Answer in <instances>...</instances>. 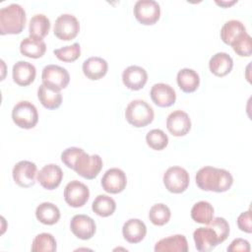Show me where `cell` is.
<instances>
[{
	"label": "cell",
	"mask_w": 252,
	"mask_h": 252,
	"mask_svg": "<svg viewBox=\"0 0 252 252\" xmlns=\"http://www.w3.org/2000/svg\"><path fill=\"white\" fill-rule=\"evenodd\" d=\"M195 178L196 184L200 189L217 193L227 191L233 183V177L229 171L213 166L200 168Z\"/></svg>",
	"instance_id": "cell-1"
},
{
	"label": "cell",
	"mask_w": 252,
	"mask_h": 252,
	"mask_svg": "<svg viewBox=\"0 0 252 252\" xmlns=\"http://www.w3.org/2000/svg\"><path fill=\"white\" fill-rule=\"evenodd\" d=\"M27 16L25 9L12 3L0 10V34H19L25 29Z\"/></svg>",
	"instance_id": "cell-2"
},
{
	"label": "cell",
	"mask_w": 252,
	"mask_h": 252,
	"mask_svg": "<svg viewBox=\"0 0 252 252\" xmlns=\"http://www.w3.org/2000/svg\"><path fill=\"white\" fill-rule=\"evenodd\" d=\"M153 107L142 99H135L129 102L125 109V118L129 124L141 128L149 125L154 120Z\"/></svg>",
	"instance_id": "cell-3"
},
{
	"label": "cell",
	"mask_w": 252,
	"mask_h": 252,
	"mask_svg": "<svg viewBox=\"0 0 252 252\" xmlns=\"http://www.w3.org/2000/svg\"><path fill=\"white\" fill-rule=\"evenodd\" d=\"M102 168V159L98 155L90 156L84 150L74 160L73 168L77 174L86 179L95 178Z\"/></svg>",
	"instance_id": "cell-4"
},
{
	"label": "cell",
	"mask_w": 252,
	"mask_h": 252,
	"mask_svg": "<svg viewBox=\"0 0 252 252\" xmlns=\"http://www.w3.org/2000/svg\"><path fill=\"white\" fill-rule=\"evenodd\" d=\"M12 119L18 127L32 129L38 121V112L34 104L28 100H22L13 107Z\"/></svg>",
	"instance_id": "cell-5"
},
{
	"label": "cell",
	"mask_w": 252,
	"mask_h": 252,
	"mask_svg": "<svg viewBox=\"0 0 252 252\" xmlns=\"http://www.w3.org/2000/svg\"><path fill=\"white\" fill-rule=\"evenodd\" d=\"M41 80L42 84L47 88L56 92H60L68 86L70 82V75L65 68L50 64L43 68Z\"/></svg>",
	"instance_id": "cell-6"
},
{
	"label": "cell",
	"mask_w": 252,
	"mask_h": 252,
	"mask_svg": "<svg viewBox=\"0 0 252 252\" xmlns=\"http://www.w3.org/2000/svg\"><path fill=\"white\" fill-rule=\"evenodd\" d=\"M189 182V173L181 166H171L163 174V184L165 188L174 194L184 192L188 188Z\"/></svg>",
	"instance_id": "cell-7"
},
{
	"label": "cell",
	"mask_w": 252,
	"mask_h": 252,
	"mask_svg": "<svg viewBox=\"0 0 252 252\" xmlns=\"http://www.w3.org/2000/svg\"><path fill=\"white\" fill-rule=\"evenodd\" d=\"M136 20L145 26L156 24L160 17L159 4L154 0H139L134 5Z\"/></svg>",
	"instance_id": "cell-8"
},
{
	"label": "cell",
	"mask_w": 252,
	"mask_h": 252,
	"mask_svg": "<svg viewBox=\"0 0 252 252\" xmlns=\"http://www.w3.org/2000/svg\"><path fill=\"white\" fill-rule=\"evenodd\" d=\"M53 32L55 36L61 40L74 39L80 32L79 21L71 14H62L56 19Z\"/></svg>",
	"instance_id": "cell-9"
},
{
	"label": "cell",
	"mask_w": 252,
	"mask_h": 252,
	"mask_svg": "<svg viewBox=\"0 0 252 252\" xmlns=\"http://www.w3.org/2000/svg\"><path fill=\"white\" fill-rule=\"evenodd\" d=\"M90 190L84 183L73 180L69 182L64 189L65 202L73 208L83 207L89 200Z\"/></svg>",
	"instance_id": "cell-10"
},
{
	"label": "cell",
	"mask_w": 252,
	"mask_h": 252,
	"mask_svg": "<svg viewBox=\"0 0 252 252\" xmlns=\"http://www.w3.org/2000/svg\"><path fill=\"white\" fill-rule=\"evenodd\" d=\"M37 168L34 162L30 160H21L17 162L13 168V179L21 187L30 188L35 183V175Z\"/></svg>",
	"instance_id": "cell-11"
},
{
	"label": "cell",
	"mask_w": 252,
	"mask_h": 252,
	"mask_svg": "<svg viewBox=\"0 0 252 252\" xmlns=\"http://www.w3.org/2000/svg\"><path fill=\"white\" fill-rule=\"evenodd\" d=\"M127 185V177L125 172L117 167H112L105 171L101 178V186L103 190L110 194H118L122 192Z\"/></svg>",
	"instance_id": "cell-12"
},
{
	"label": "cell",
	"mask_w": 252,
	"mask_h": 252,
	"mask_svg": "<svg viewBox=\"0 0 252 252\" xmlns=\"http://www.w3.org/2000/svg\"><path fill=\"white\" fill-rule=\"evenodd\" d=\"M166 128L175 137L185 136L191 129V119L185 111L175 110L167 116Z\"/></svg>",
	"instance_id": "cell-13"
},
{
	"label": "cell",
	"mask_w": 252,
	"mask_h": 252,
	"mask_svg": "<svg viewBox=\"0 0 252 252\" xmlns=\"http://www.w3.org/2000/svg\"><path fill=\"white\" fill-rule=\"evenodd\" d=\"M71 231L80 239H91L95 233V222L87 215H76L72 218L70 222Z\"/></svg>",
	"instance_id": "cell-14"
},
{
	"label": "cell",
	"mask_w": 252,
	"mask_h": 252,
	"mask_svg": "<svg viewBox=\"0 0 252 252\" xmlns=\"http://www.w3.org/2000/svg\"><path fill=\"white\" fill-rule=\"evenodd\" d=\"M36 179L44 189L53 190L60 185L63 179V171L57 164L49 163L37 172Z\"/></svg>",
	"instance_id": "cell-15"
},
{
	"label": "cell",
	"mask_w": 252,
	"mask_h": 252,
	"mask_svg": "<svg viewBox=\"0 0 252 252\" xmlns=\"http://www.w3.org/2000/svg\"><path fill=\"white\" fill-rule=\"evenodd\" d=\"M193 238L196 249L200 252L212 251L218 244H220L215 230L209 225L206 227H198L193 232Z\"/></svg>",
	"instance_id": "cell-16"
},
{
	"label": "cell",
	"mask_w": 252,
	"mask_h": 252,
	"mask_svg": "<svg viewBox=\"0 0 252 252\" xmlns=\"http://www.w3.org/2000/svg\"><path fill=\"white\" fill-rule=\"evenodd\" d=\"M153 102L159 107H169L176 100V94L172 87L167 84H155L150 92Z\"/></svg>",
	"instance_id": "cell-17"
},
{
	"label": "cell",
	"mask_w": 252,
	"mask_h": 252,
	"mask_svg": "<svg viewBox=\"0 0 252 252\" xmlns=\"http://www.w3.org/2000/svg\"><path fill=\"white\" fill-rule=\"evenodd\" d=\"M122 81L126 88L132 91H139L144 88L148 81L147 71L136 65L127 67L122 73Z\"/></svg>",
	"instance_id": "cell-18"
},
{
	"label": "cell",
	"mask_w": 252,
	"mask_h": 252,
	"mask_svg": "<svg viewBox=\"0 0 252 252\" xmlns=\"http://www.w3.org/2000/svg\"><path fill=\"white\" fill-rule=\"evenodd\" d=\"M13 80L14 82L21 86L26 87L31 85L36 76V69L35 67L27 61H18L12 70Z\"/></svg>",
	"instance_id": "cell-19"
},
{
	"label": "cell",
	"mask_w": 252,
	"mask_h": 252,
	"mask_svg": "<svg viewBox=\"0 0 252 252\" xmlns=\"http://www.w3.org/2000/svg\"><path fill=\"white\" fill-rule=\"evenodd\" d=\"M122 234L126 241L136 244L145 238L147 234V226L139 219H130L123 224Z\"/></svg>",
	"instance_id": "cell-20"
},
{
	"label": "cell",
	"mask_w": 252,
	"mask_h": 252,
	"mask_svg": "<svg viewBox=\"0 0 252 252\" xmlns=\"http://www.w3.org/2000/svg\"><path fill=\"white\" fill-rule=\"evenodd\" d=\"M82 69H83L84 75L88 79L96 81L106 75L107 69H108V64L101 57L94 56V57H90L84 61Z\"/></svg>",
	"instance_id": "cell-21"
},
{
	"label": "cell",
	"mask_w": 252,
	"mask_h": 252,
	"mask_svg": "<svg viewBox=\"0 0 252 252\" xmlns=\"http://www.w3.org/2000/svg\"><path fill=\"white\" fill-rule=\"evenodd\" d=\"M156 252H187L188 242L184 235L175 234L160 239L156 243Z\"/></svg>",
	"instance_id": "cell-22"
},
{
	"label": "cell",
	"mask_w": 252,
	"mask_h": 252,
	"mask_svg": "<svg viewBox=\"0 0 252 252\" xmlns=\"http://www.w3.org/2000/svg\"><path fill=\"white\" fill-rule=\"evenodd\" d=\"M233 67V60L225 52H218L209 61L210 71L217 77H224L230 73Z\"/></svg>",
	"instance_id": "cell-23"
},
{
	"label": "cell",
	"mask_w": 252,
	"mask_h": 252,
	"mask_svg": "<svg viewBox=\"0 0 252 252\" xmlns=\"http://www.w3.org/2000/svg\"><path fill=\"white\" fill-rule=\"evenodd\" d=\"M21 53L30 58H40L46 51V44L41 38L29 36L24 38L20 43Z\"/></svg>",
	"instance_id": "cell-24"
},
{
	"label": "cell",
	"mask_w": 252,
	"mask_h": 252,
	"mask_svg": "<svg viewBox=\"0 0 252 252\" xmlns=\"http://www.w3.org/2000/svg\"><path fill=\"white\" fill-rule=\"evenodd\" d=\"M176 80L180 90L187 94L195 92L200 85V77L198 73L189 68L181 69L177 73Z\"/></svg>",
	"instance_id": "cell-25"
},
{
	"label": "cell",
	"mask_w": 252,
	"mask_h": 252,
	"mask_svg": "<svg viewBox=\"0 0 252 252\" xmlns=\"http://www.w3.org/2000/svg\"><path fill=\"white\" fill-rule=\"evenodd\" d=\"M35 217L38 221L46 225L55 224L60 219V211L56 205L49 202L41 203L36 207Z\"/></svg>",
	"instance_id": "cell-26"
},
{
	"label": "cell",
	"mask_w": 252,
	"mask_h": 252,
	"mask_svg": "<svg viewBox=\"0 0 252 252\" xmlns=\"http://www.w3.org/2000/svg\"><path fill=\"white\" fill-rule=\"evenodd\" d=\"M37 97L40 103L47 109H56L62 103V94L60 92L53 91L43 84L38 87Z\"/></svg>",
	"instance_id": "cell-27"
},
{
	"label": "cell",
	"mask_w": 252,
	"mask_h": 252,
	"mask_svg": "<svg viewBox=\"0 0 252 252\" xmlns=\"http://www.w3.org/2000/svg\"><path fill=\"white\" fill-rule=\"evenodd\" d=\"M214 207L207 201L196 203L191 209V218L194 221L202 224H209L214 219Z\"/></svg>",
	"instance_id": "cell-28"
},
{
	"label": "cell",
	"mask_w": 252,
	"mask_h": 252,
	"mask_svg": "<svg viewBox=\"0 0 252 252\" xmlns=\"http://www.w3.org/2000/svg\"><path fill=\"white\" fill-rule=\"evenodd\" d=\"M50 30V21L43 14H36L32 17L29 25L30 36L43 38L45 37Z\"/></svg>",
	"instance_id": "cell-29"
},
{
	"label": "cell",
	"mask_w": 252,
	"mask_h": 252,
	"mask_svg": "<svg viewBox=\"0 0 252 252\" xmlns=\"http://www.w3.org/2000/svg\"><path fill=\"white\" fill-rule=\"evenodd\" d=\"M92 209L94 213L97 216L106 218L111 216L116 210V203L115 201L107 196V195H98L95 197L92 204Z\"/></svg>",
	"instance_id": "cell-30"
},
{
	"label": "cell",
	"mask_w": 252,
	"mask_h": 252,
	"mask_svg": "<svg viewBox=\"0 0 252 252\" xmlns=\"http://www.w3.org/2000/svg\"><path fill=\"white\" fill-rule=\"evenodd\" d=\"M246 32L244 25L238 20H230L224 23L220 30V38L225 44L230 45L232 41L242 32Z\"/></svg>",
	"instance_id": "cell-31"
},
{
	"label": "cell",
	"mask_w": 252,
	"mask_h": 252,
	"mask_svg": "<svg viewBox=\"0 0 252 252\" xmlns=\"http://www.w3.org/2000/svg\"><path fill=\"white\" fill-rule=\"evenodd\" d=\"M56 248L57 245L54 236L47 232L37 234L32 244V252H54Z\"/></svg>",
	"instance_id": "cell-32"
},
{
	"label": "cell",
	"mask_w": 252,
	"mask_h": 252,
	"mask_svg": "<svg viewBox=\"0 0 252 252\" xmlns=\"http://www.w3.org/2000/svg\"><path fill=\"white\" fill-rule=\"evenodd\" d=\"M170 217H171V213L169 208L162 203L154 205L149 212L150 220L155 225H158V226H161L167 223L170 220Z\"/></svg>",
	"instance_id": "cell-33"
},
{
	"label": "cell",
	"mask_w": 252,
	"mask_h": 252,
	"mask_svg": "<svg viewBox=\"0 0 252 252\" xmlns=\"http://www.w3.org/2000/svg\"><path fill=\"white\" fill-rule=\"evenodd\" d=\"M230 45L234 52L241 57H249L252 53L251 36L246 32L240 33Z\"/></svg>",
	"instance_id": "cell-34"
},
{
	"label": "cell",
	"mask_w": 252,
	"mask_h": 252,
	"mask_svg": "<svg viewBox=\"0 0 252 252\" xmlns=\"http://www.w3.org/2000/svg\"><path fill=\"white\" fill-rule=\"evenodd\" d=\"M146 142L150 148L156 151L163 150L168 144L167 135L160 129H153L148 132Z\"/></svg>",
	"instance_id": "cell-35"
},
{
	"label": "cell",
	"mask_w": 252,
	"mask_h": 252,
	"mask_svg": "<svg viewBox=\"0 0 252 252\" xmlns=\"http://www.w3.org/2000/svg\"><path fill=\"white\" fill-rule=\"evenodd\" d=\"M53 53L60 61L74 62L81 55V46L78 42H75L72 45H67L58 49H54Z\"/></svg>",
	"instance_id": "cell-36"
},
{
	"label": "cell",
	"mask_w": 252,
	"mask_h": 252,
	"mask_svg": "<svg viewBox=\"0 0 252 252\" xmlns=\"http://www.w3.org/2000/svg\"><path fill=\"white\" fill-rule=\"evenodd\" d=\"M209 226H211L218 238H219V241L220 243L223 242L229 235V224L227 222V220L223 218H220V217H218V218H214L211 222L208 224Z\"/></svg>",
	"instance_id": "cell-37"
},
{
	"label": "cell",
	"mask_w": 252,
	"mask_h": 252,
	"mask_svg": "<svg viewBox=\"0 0 252 252\" xmlns=\"http://www.w3.org/2000/svg\"><path fill=\"white\" fill-rule=\"evenodd\" d=\"M83 149L81 148H77V147H71V148H67L66 150H64L61 154V160L62 162L69 168H73V163L75 158H77V156L81 153Z\"/></svg>",
	"instance_id": "cell-38"
},
{
	"label": "cell",
	"mask_w": 252,
	"mask_h": 252,
	"mask_svg": "<svg viewBox=\"0 0 252 252\" xmlns=\"http://www.w3.org/2000/svg\"><path fill=\"white\" fill-rule=\"evenodd\" d=\"M238 228L244 232H252V220H251V210H247L241 213L237 218Z\"/></svg>",
	"instance_id": "cell-39"
},
{
	"label": "cell",
	"mask_w": 252,
	"mask_h": 252,
	"mask_svg": "<svg viewBox=\"0 0 252 252\" xmlns=\"http://www.w3.org/2000/svg\"><path fill=\"white\" fill-rule=\"evenodd\" d=\"M228 252H249L250 251V244L247 240L242 238L234 239L229 246L227 247Z\"/></svg>",
	"instance_id": "cell-40"
},
{
	"label": "cell",
	"mask_w": 252,
	"mask_h": 252,
	"mask_svg": "<svg viewBox=\"0 0 252 252\" xmlns=\"http://www.w3.org/2000/svg\"><path fill=\"white\" fill-rule=\"evenodd\" d=\"M216 3L218 4V5H220V6H222V7H228V6H231V5H233L234 3H236V1L234 0V1H230V2H225V1H216Z\"/></svg>",
	"instance_id": "cell-41"
}]
</instances>
